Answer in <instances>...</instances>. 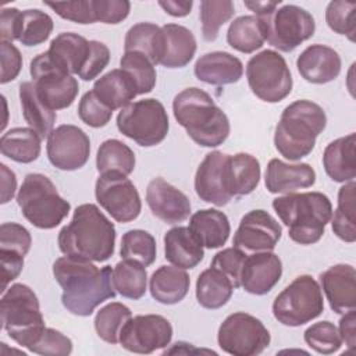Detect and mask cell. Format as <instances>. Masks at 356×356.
Here are the masks:
<instances>
[{
  "label": "cell",
  "mask_w": 356,
  "mask_h": 356,
  "mask_svg": "<svg viewBox=\"0 0 356 356\" xmlns=\"http://www.w3.org/2000/svg\"><path fill=\"white\" fill-rule=\"evenodd\" d=\"M53 275L63 289L61 303L71 314L88 317L100 303L115 298L111 266L99 268L93 261L64 256L54 261Z\"/></svg>",
  "instance_id": "6da1fadb"
},
{
  "label": "cell",
  "mask_w": 356,
  "mask_h": 356,
  "mask_svg": "<svg viewBox=\"0 0 356 356\" xmlns=\"http://www.w3.org/2000/svg\"><path fill=\"white\" fill-rule=\"evenodd\" d=\"M115 227L93 203L79 204L72 220L58 232L57 243L65 256L106 261L114 254Z\"/></svg>",
  "instance_id": "7a4b0ae2"
},
{
  "label": "cell",
  "mask_w": 356,
  "mask_h": 356,
  "mask_svg": "<svg viewBox=\"0 0 356 356\" xmlns=\"http://www.w3.org/2000/svg\"><path fill=\"white\" fill-rule=\"evenodd\" d=\"M172 113L177 122L199 146L217 147L229 135L227 114L203 89L186 88L179 92L172 100Z\"/></svg>",
  "instance_id": "3957f363"
},
{
  "label": "cell",
  "mask_w": 356,
  "mask_h": 356,
  "mask_svg": "<svg viewBox=\"0 0 356 356\" xmlns=\"http://www.w3.org/2000/svg\"><path fill=\"white\" fill-rule=\"evenodd\" d=\"M325 127L327 115L321 106L306 99L296 100L284 108L275 127V149L291 161L300 160L312 153Z\"/></svg>",
  "instance_id": "277c9868"
},
{
  "label": "cell",
  "mask_w": 356,
  "mask_h": 356,
  "mask_svg": "<svg viewBox=\"0 0 356 356\" xmlns=\"http://www.w3.org/2000/svg\"><path fill=\"white\" fill-rule=\"evenodd\" d=\"M273 209L299 245L318 242L332 217L331 200L321 192L286 193L273 200Z\"/></svg>",
  "instance_id": "5b68a950"
},
{
  "label": "cell",
  "mask_w": 356,
  "mask_h": 356,
  "mask_svg": "<svg viewBox=\"0 0 356 356\" xmlns=\"http://www.w3.org/2000/svg\"><path fill=\"white\" fill-rule=\"evenodd\" d=\"M1 323L8 337L28 350L44 331L36 293L25 284H13L1 296Z\"/></svg>",
  "instance_id": "8992f818"
},
{
  "label": "cell",
  "mask_w": 356,
  "mask_h": 356,
  "mask_svg": "<svg viewBox=\"0 0 356 356\" xmlns=\"http://www.w3.org/2000/svg\"><path fill=\"white\" fill-rule=\"evenodd\" d=\"M22 216L36 228H56L70 213L71 204L60 196L51 179L39 172L28 174L17 195Z\"/></svg>",
  "instance_id": "52a82bcc"
},
{
  "label": "cell",
  "mask_w": 356,
  "mask_h": 356,
  "mask_svg": "<svg viewBox=\"0 0 356 356\" xmlns=\"http://www.w3.org/2000/svg\"><path fill=\"white\" fill-rule=\"evenodd\" d=\"M324 310L323 293L312 275L296 277L273 302V314L286 327L303 325Z\"/></svg>",
  "instance_id": "ba28073f"
},
{
  "label": "cell",
  "mask_w": 356,
  "mask_h": 356,
  "mask_svg": "<svg viewBox=\"0 0 356 356\" xmlns=\"http://www.w3.org/2000/svg\"><path fill=\"white\" fill-rule=\"evenodd\" d=\"M117 128L139 146L152 147L164 140L170 122L161 102L143 99L121 108L117 115Z\"/></svg>",
  "instance_id": "9c48e42d"
},
{
  "label": "cell",
  "mask_w": 356,
  "mask_h": 356,
  "mask_svg": "<svg viewBox=\"0 0 356 356\" xmlns=\"http://www.w3.org/2000/svg\"><path fill=\"white\" fill-rule=\"evenodd\" d=\"M250 90L260 100L278 103L292 90V75L285 58L275 50H263L246 64Z\"/></svg>",
  "instance_id": "30bf717a"
},
{
  "label": "cell",
  "mask_w": 356,
  "mask_h": 356,
  "mask_svg": "<svg viewBox=\"0 0 356 356\" xmlns=\"http://www.w3.org/2000/svg\"><path fill=\"white\" fill-rule=\"evenodd\" d=\"M259 18L263 22L268 44L284 53L295 50L305 40L310 39L316 31L313 15L295 4H284Z\"/></svg>",
  "instance_id": "8fae6325"
},
{
  "label": "cell",
  "mask_w": 356,
  "mask_h": 356,
  "mask_svg": "<svg viewBox=\"0 0 356 356\" xmlns=\"http://www.w3.org/2000/svg\"><path fill=\"white\" fill-rule=\"evenodd\" d=\"M270 341L271 335L264 324L245 312L229 314L221 323L217 334L218 346L232 356L260 355Z\"/></svg>",
  "instance_id": "7c38bea8"
},
{
  "label": "cell",
  "mask_w": 356,
  "mask_h": 356,
  "mask_svg": "<svg viewBox=\"0 0 356 356\" xmlns=\"http://www.w3.org/2000/svg\"><path fill=\"white\" fill-rule=\"evenodd\" d=\"M29 72L36 93L42 103L50 110H63L70 107L78 96V81L57 68L47 51L38 54L29 64Z\"/></svg>",
  "instance_id": "4fadbf2b"
},
{
  "label": "cell",
  "mask_w": 356,
  "mask_h": 356,
  "mask_svg": "<svg viewBox=\"0 0 356 356\" xmlns=\"http://www.w3.org/2000/svg\"><path fill=\"white\" fill-rule=\"evenodd\" d=\"M97 203L118 222H129L138 218L142 202L136 186L127 175L115 171L100 174L95 185Z\"/></svg>",
  "instance_id": "5bb4252c"
},
{
  "label": "cell",
  "mask_w": 356,
  "mask_h": 356,
  "mask_svg": "<svg viewBox=\"0 0 356 356\" xmlns=\"http://www.w3.org/2000/svg\"><path fill=\"white\" fill-rule=\"evenodd\" d=\"M172 338L171 323L160 314H140L131 317L122 327L120 343L124 349L149 355L167 348Z\"/></svg>",
  "instance_id": "9a60e30c"
},
{
  "label": "cell",
  "mask_w": 356,
  "mask_h": 356,
  "mask_svg": "<svg viewBox=\"0 0 356 356\" xmlns=\"http://www.w3.org/2000/svg\"><path fill=\"white\" fill-rule=\"evenodd\" d=\"M46 152L56 168L75 171L82 168L89 159L90 139L81 128L63 124L49 134Z\"/></svg>",
  "instance_id": "2e32d148"
},
{
  "label": "cell",
  "mask_w": 356,
  "mask_h": 356,
  "mask_svg": "<svg viewBox=\"0 0 356 356\" xmlns=\"http://www.w3.org/2000/svg\"><path fill=\"white\" fill-rule=\"evenodd\" d=\"M282 235L280 222L266 210L246 213L234 234L232 245L245 253L271 252Z\"/></svg>",
  "instance_id": "e0dca14e"
},
{
  "label": "cell",
  "mask_w": 356,
  "mask_h": 356,
  "mask_svg": "<svg viewBox=\"0 0 356 356\" xmlns=\"http://www.w3.org/2000/svg\"><path fill=\"white\" fill-rule=\"evenodd\" d=\"M146 203L152 214L165 224H178L191 214V202L164 178H153L146 188Z\"/></svg>",
  "instance_id": "ac0fdd59"
},
{
  "label": "cell",
  "mask_w": 356,
  "mask_h": 356,
  "mask_svg": "<svg viewBox=\"0 0 356 356\" xmlns=\"http://www.w3.org/2000/svg\"><path fill=\"white\" fill-rule=\"evenodd\" d=\"M282 275L281 259L273 252L248 254L241 273V286L252 295L268 293Z\"/></svg>",
  "instance_id": "d6986e66"
},
{
  "label": "cell",
  "mask_w": 356,
  "mask_h": 356,
  "mask_svg": "<svg viewBox=\"0 0 356 356\" xmlns=\"http://www.w3.org/2000/svg\"><path fill=\"white\" fill-rule=\"evenodd\" d=\"M320 282L330 307L345 314L356 309V270L350 264H335L320 274Z\"/></svg>",
  "instance_id": "ffe728a7"
},
{
  "label": "cell",
  "mask_w": 356,
  "mask_h": 356,
  "mask_svg": "<svg viewBox=\"0 0 356 356\" xmlns=\"http://www.w3.org/2000/svg\"><path fill=\"white\" fill-rule=\"evenodd\" d=\"M227 154L213 150L206 154L195 174V192L206 203L225 206L232 199L224 184V163Z\"/></svg>",
  "instance_id": "44dd1931"
},
{
  "label": "cell",
  "mask_w": 356,
  "mask_h": 356,
  "mask_svg": "<svg viewBox=\"0 0 356 356\" xmlns=\"http://www.w3.org/2000/svg\"><path fill=\"white\" fill-rule=\"evenodd\" d=\"M296 67L305 81L324 85L338 78L342 63L339 54L332 47L317 43L307 46L299 54Z\"/></svg>",
  "instance_id": "7402d4cb"
},
{
  "label": "cell",
  "mask_w": 356,
  "mask_h": 356,
  "mask_svg": "<svg viewBox=\"0 0 356 356\" xmlns=\"http://www.w3.org/2000/svg\"><path fill=\"white\" fill-rule=\"evenodd\" d=\"M266 188L270 193H292L298 189L310 188L316 182V171L307 163L289 164L271 159L266 170Z\"/></svg>",
  "instance_id": "603a6c76"
},
{
  "label": "cell",
  "mask_w": 356,
  "mask_h": 356,
  "mask_svg": "<svg viewBox=\"0 0 356 356\" xmlns=\"http://www.w3.org/2000/svg\"><path fill=\"white\" fill-rule=\"evenodd\" d=\"M90 53V40L75 32L57 35L49 46L47 54L51 63L70 75H79Z\"/></svg>",
  "instance_id": "cb8c5ba5"
},
{
  "label": "cell",
  "mask_w": 356,
  "mask_h": 356,
  "mask_svg": "<svg viewBox=\"0 0 356 356\" xmlns=\"http://www.w3.org/2000/svg\"><path fill=\"white\" fill-rule=\"evenodd\" d=\"M195 75L199 81L222 86L238 82L243 74L242 61L227 51H211L200 56L195 63Z\"/></svg>",
  "instance_id": "d4e9b609"
},
{
  "label": "cell",
  "mask_w": 356,
  "mask_h": 356,
  "mask_svg": "<svg viewBox=\"0 0 356 356\" xmlns=\"http://www.w3.org/2000/svg\"><path fill=\"white\" fill-rule=\"evenodd\" d=\"M260 163L249 153L227 154L224 163V184L227 192L234 196L252 193L260 181Z\"/></svg>",
  "instance_id": "484cf974"
},
{
  "label": "cell",
  "mask_w": 356,
  "mask_h": 356,
  "mask_svg": "<svg viewBox=\"0 0 356 356\" xmlns=\"http://www.w3.org/2000/svg\"><path fill=\"white\" fill-rule=\"evenodd\" d=\"M356 135L349 134L327 145L323 153V167L335 182L355 181L356 177Z\"/></svg>",
  "instance_id": "4316f807"
},
{
  "label": "cell",
  "mask_w": 356,
  "mask_h": 356,
  "mask_svg": "<svg viewBox=\"0 0 356 356\" xmlns=\"http://www.w3.org/2000/svg\"><path fill=\"white\" fill-rule=\"evenodd\" d=\"M164 254L172 266L188 270L203 260L204 250L188 227H174L164 235Z\"/></svg>",
  "instance_id": "83f0119b"
},
{
  "label": "cell",
  "mask_w": 356,
  "mask_h": 356,
  "mask_svg": "<svg viewBox=\"0 0 356 356\" xmlns=\"http://www.w3.org/2000/svg\"><path fill=\"white\" fill-rule=\"evenodd\" d=\"M197 242L207 249L225 245L231 234L228 217L217 209H203L191 216L189 227Z\"/></svg>",
  "instance_id": "f1b7e54d"
},
{
  "label": "cell",
  "mask_w": 356,
  "mask_h": 356,
  "mask_svg": "<svg viewBox=\"0 0 356 356\" xmlns=\"http://www.w3.org/2000/svg\"><path fill=\"white\" fill-rule=\"evenodd\" d=\"M96 97L110 110L124 108L138 96V89L132 78L121 68H115L102 75L93 85Z\"/></svg>",
  "instance_id": "f546056e"
},
{
  "label": "cell",
  "mask_w": 356,
  "mask_h": 356,
  "mask_svg": "<svg viewBox=\"0 0 356 356\" xmlns=\"http://www.w3.org/2000/svg\"><path fill=\"white\" fill-rule=\"evenodd\" d=\"M191 278L184 268L175 266H161L149 281V289L153 299L163 305L179 303L188 293Z\"/></svg>",
  "instance_id": "4dcf8cb0"
},
{
  "label": "cell",
  "mask_w": 356,
  "mask_h": 356,
  "mask_svg": "<svg viewBox=\"0 0 356 356\" xmlns=\"http://www.w3.org/2000/svg\"><path fill=\"white\" fill-rule=\"evenodd\" d=\"M164 50L160 64L165 68H182L191 63L196 53L193 33L182 25L165 24L161 26Z\"/></svg>",
  "instance_id": "1f68e13d"
},
{
  "label": "cell",
  "mask_w": 356,
  "mask_h": 356,
  "mask_svg": "<svg viewBox=\"0 0 356 356\" xmlns=\"http://www.w3.org/2000/svg\"><path fill=\"white\" fill-rule=\"evenodd\" d=\"M19 102L22 115L28 122L29 128L36 131L42 139L47 138L53 131L57 114L42 103L39 99L33 82H22L19 85Z\"/></svg>",
  "instance_id": "d6a6232c"
},
{
  "label": "cell",
  "mask_w": 356,
  "mask_h": 356,
  "mask_svg": "<svg viewBox=\"0 0 356 356\" xmlns=\"http://www.w3.org/2000/svg\"><path fill=\"white\" fill-rule=\"evenodd\" d=\"M42 138L32 128H13L3 134L0 139L1 154L13 161L28 164L35 161L40 154Z\"/></svg>",
  "instance_id": "836d02e7"
},
{
  "label": "cell",
  "mask_w": 356,
  "mask_h": 356,
  "mask_svg": "<svg viewBox=\"0 0 356 356\" xmlns=\"http://www.w3.org/2000/svg\"><path fill=\"white\" fill-rule=\"evenodd\" d=\"M125 51H139L154 65L160 64L164 50V36L161 26L152 22H139L131 26L125 35Z\"/></svg>",
  "instance_id": "e575fe53"
},
{
  "label": "cell",
  "mask_w": 356,
  "mask_h": 356,
  "mask_svg": "<svg viewBox=\"0 0 356 356\" xmlns=\"http://www.w3.org/2000/svg\"><path fill=\"white\" fill-rule=\"evenodd\" d=\"M234 286L217 268L210 267L200 273L196 281V299L204 309H220L231 299Z\"/></svg>",
  "instance_id": "d590c367"
},
{
  "label": "cell",
  "mask_w": 356,
  "mask_h": 356,
  "mask_svg": "<svg viewBox=\"0 0 356 356\" xmlns=\"http://www.w3.org/2000/svg\"><path fill=\"white\" fill-rule=\"evenodd\" d=\"M228 44L241 53H253L266 42L263 22L256 15H242L235 18L227 31Z\"/></svg>",
  "instance_id": "8d00e7d4"
},
{
  "label": "cell",
  "mask_w": 356,
  "mask_h": 356,
  "mask_svg": "<svg viewBox=\"0 0 356 356\" xmlns=\"http://www.w3.org/2000/svg\"><path fill=\"white\" fill-rule=\"evenodd\" d=\"M356 184L355 181L345 182L338 192V206L331 217V227L334 234L348 242L356 241Z\"/></svg>",
  "instance_id": "74e56055"
},
{
  "label": "cell",
  "mask_w": 356,
  "mask_h": 356,
  "mask_svg": "<svg viewBox=\"0 0 356 356\" xmlns=\"http://www.w3.org/2000/svg\"><path fill=\"white\" fill-rule=\"evenodd\" d=\"M134 150L118 139L104 140L96 154V168L99 174L115 171L124 175H129L135 168Z\"/></svg>",
  "instance_id": "f35d334b"
},
{
  "label": "cell",
  "mask_w": 356,
  "mask_h": 356,
  "mask_svg": "<svg viewBox=\"0 0 356 356\" xmlns=\"http://www.w3.org/2000/svg\"><path fill=\"white\" fill-rule=\"evenodd\" d=\"M114 289L124 298L140 299L146 293L147 273L145 266L134 260L118 261L113 268Z\"/></svg>",
  "instance_id": "ab89813d"
},
{
  "label": "cell",
  "mask_w": 356,
  "mask_h": 356,
  "mask_svg": "<svg viewBox=\"0 0 356 356\" xmlns=\"http://www.w3.org/2000/svg\"><path fill=\"white\" fill-rule=\"evenodd\" d=\"M132 317L131 309L120 302H111L103 306L95 317V330L100 339L115 345L120 342V334L127 321Z\"/></svg>",
  "instance_id": "60d3db41"
},
{
  "label": "cell",
  "mask_w": 356,
  "mask_h": 356,
  "mask_svg": "<svg viewBox=\"0 0 356 356\" xmlns=\"http://www.w3.org/2000/svg\"><path fill=\"white\" fill-rule=\"evenodd\" d=\"M156 239L143 229H129L121 238L120 254L124 260H134L149 267L156 260Z\"/></svg>",
  "instance_id": "b9f144b4"
},
{
  "label": "cell",
  "mask_w": 356,
  "mask_h": 356,
  "mask_svg": "<svg viewBox=\"0 0 356 356\" xmlns=\"http://www.w3.org/2000/svg\"><path fill=\"white\" fill-rule=\"evenodd\" d=\"M235 14V7L231 0H203L200 1V22L202 35L207 42H213L218 36L220 28L228 22Z\"/></svg>",
  "instance_id": "7bdbcfd3"
},
{
  "label": "cell",
  "mask_w": 356,
  "mask_h": 356,
  "mask_svg": "<svg viewBox=\"0 0 356 356\" xmlns=\"http://www.w3.org/2000/svg\"><path fill=\"white\" fill-rule=\"evenodd\" d=\"M120 67L135 82L138 95H145L156 86V68L154 64L139 51H125L120 60Z\"/></svg>",
  "instance_id": "ee69618b"
},
{
  "label": "cell",
  "mask_w": 356,
  "mask_h": 356,
  "mask_svg": "<svg viewBox=\"0 0 356 356\" xmlns=\"http://www.w3.org/2000/svg\"><path fill=\"white\" fill-rule=\"evenodd\" d=\"M53 26V19L47 13L38 8L25 10L22 11L18 40L26 47L42 44L49 39Z\"/></svg>",
  "instance_id": "f6af8a7d"
},
{
  "label": "cell",
  "mask_w": 356,
  "mask_h": 356,
  "mask_svg": "<svg viewBox=\"0 0 356 356\" xmlns=\"http://www.w3.org/2000/svg\"><path fill=\"white\" fill-rule=\"evenodd\" d=\"M325 21L331 31L345 35L355 42L356 35V3L345 0L330 1L325 8Z\"/></svg>",
  "instance_id": "bcb514c9"
},
{
  "label": "cell",
  "mask_w": 356,
  "mask_h": 356,
  "mask_svg": "<svg viewBox=\"0 0 356 356\" xmlns=\"http://www.w3.org/2000/svg\"><path fill=\"white\" fill-rule=\"evenodd\" d=\"M305 342L313 350L321 355H331L342 346V338L338 328L330 321H318L305 331Z\"/></svg>",
  "instance_id": "7dc6e473"
},
{
  "label": "cell",
  "mask_w": 356,
  "mask_h": 356,
  "mask_svg": "<svg viewBox=\"0 0 356 356\" xmlns=\"http://www.w3.org/2000/svg\"><path fill=\"white\" fill-rule=\"evenodd\" d=\"M246 253L238 248H225L214 254L210 267L221 271L232 284L234 289L241 286V273L246 259Z\"/></svg>",
  "instance_id": "c3c4849f"
},
{
  "label": "cell",
  "mask_w": 356,
  "mask_h": 356,
  "mask_svg": "<svg viewBox=\"0 0 356 356\" xmlns=\"http://www.w3.org/2000/svg\"><path fill=\"white\" fill-rule=\"evenodd\" d=\"M78 115L81 121L92 128H102L108 124L113 115V110L104 106L93 93L86 92L78 104Z\"/></svg>",
  "instance_id": "681fc988"
},
{
  "label": "cell",
  "mask_w": 356,
  "mask_h": 356,
  "mask_svg": "<svg viewBox=\"0 0 356 356\" xmlns=\"http://www.w3.org/2000/svg\"><path fill=\"white\" fill-rule=\"evenodd\" d=\"M47 7H50L57 15L64 19L76 22V24H93L97 22L92 0H75V1H46Z\"/></svg>",
  "instance_id": "f907efd6"
},
{
  "label": "cell",
  "mask_w": 356,
  "mask_h": 356,
  "mask_svg": "<svg viewBox=\"0 0 356 356\" xmlns=\"http://www.w3.org/2000/svg\"><path fill=\"white\" fill-rule=\"evenodd\" d=\"M38 355L67 356L72 352V341L54 328H44L39 341L29 349Z\"/></svg>",
  "instance_id": "816d5d0a"
},
{
  "label": "cell",
  "mask_w": 356,
  "mask_h": 356,
  "mask_svg": "<svg viewBox=\"0 0 356 356\" xmlns=\"http://www.w3.org/2000/svg\"><path fill=\"white\" fill-rule=\"evenodd\" d=\"M32 245L31 232L17 222H3L0 227V249H8L25 256Z\"/></svg>",
  "instance_id": "f5cc1de1"
},
{
  "label": "cell",
  "mask_w": 356,
  "mask_h": 356,
  "mask_svg": "<svg viewBox=\"0 0 356 356\" xmlns=\"http://www.w3.org/2000/svg\"><path fill=\"white\" fill-rule=\"evenodd\" d=\"M96 21L103 24H120L131 10V3L127 0H92Z\"/></svg>",
  "instance_id": "db71d44e"
},
{
  "label": "cell",
  "mask_w": 356,
  "mask_h": 356,
  "mask_svg": "<svg viewBox=\"0 0 356 356\" xmlns=\"http://www.w3.org/2000/svg\"><path fill=\"white\" fill-rule=\"evenodd\" d=\"M110 61L108 47L99 40H90V53L88 61L78 75L83 81H92L100 75V72L107 67Z\"/></svg>",
  "instance_id": "11a10c76"
},
{
  "label": "cell",
  "mask_w": 356,
  "mask_h": 356,
  "mask_svg": "<svg viewBox=\"0 0 356 356\" xmlns=\"http://www.w3.org/2000/svg\"><path fill=\"white\" fill-rule=\"evenodd\" d=\"M0 58H1V76L0 83H8L14 81L22 68V56L19 50L6 40H0Z\"/></svg>",
  "instance_id": "9f6ffc18"
},
{
  "label": "cell",
  "mask_w": 356,
  "mask_h": 356,
  "mask_svg": "<svg viewBox=\"0 0 356 356\" xmlns=\"http://www.w3.org/2000/svg\"><path fill=\"white\" fill-rule=\"evenodd\" d=\"M22 11L14 7H6L0 13V38L6 42L18 40Z\"/></svg>",
  "instance_id": "6f0895ef"
},
{
  "label": "cell",
  "mask_w": 356,
  "mask_h": 356,
  "mask_svg": "<svg viewBox=\"0 0 356 356\" xmlns=\"http://www.w3.org/2000/svg\"><path fill=\"white\" fill-rule=\"evenodd\" d=\"M0 259L3 267V286L1 292L7 289V285L14 281L24 268V256L18 252L0 249Z\"/></svg>",
  "instance_id": "680465c9"
},
{
  "label": "cell",
  "mask_w": 356,
  "mask_h": 356,
  "mask_svg": "<svg viewBox=\"0 0 356 356\" xmlns=\"http://www.w3.org/2000/svg\"><path fill=\"white\" fill-rule=\"evenodd\" d=\"M339 335L342 338V342L352 349L356 343V312L350 310L342 316L339 320Z\"/></svg>",
  "instance_id": "91938a15"
},
{
  "label": "cell",
  "mask_w": 356,
  "mask_h": 356,
  "mask_svg": "<svg viewBox=\"0 0 356 356\" xmlns=\"http://www.w3.org/2000/svg\"><path fill=\"white\" fill-rule=\"evenodd\" d=\"M0 174H1V200L0 203L4 204L10 202L17 191V177L13 170H10L6 164H0Z\"/></svg>",
  "instance_id": "94428289"
},
{
  "label": "cell",
  "mask_w": 356,
  "mask_h": 356,
  "mask_svg": "<svg viewBox=\"0 0 356 356\" xmlns=\"http://www.w3.org/2000/svg\"><path fill=\"white\" fill-rule=\"evenodd\" d=\"M159 6L170 15L172 17H186L192 7H193V1L192 0H160Z\"/></svg>",
  "instance_id": "6125c7cd"
},
{
  "label": "cell",
  "mask_w": 356,
  "mask_h": 356,
  "mask_svg": "<svg viewBox=\"0 0 356 356\" xmlns=\"http://www.w3.org/2000/svg\"><path fill=\"white\" fill-rule=\"evenodd\" d=\"M245 6L253 11L256 14V17H264L270 13H273L275 8H278V6H281V0L278 1H245Z\"/></svg>",
  "instance_id": "be15d7a7"
}]
</instances>
